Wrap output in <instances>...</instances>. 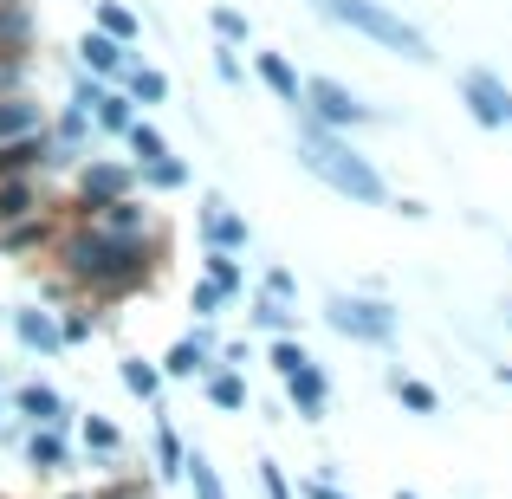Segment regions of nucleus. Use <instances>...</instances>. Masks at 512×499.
Wrapping results in <instances>:
<instances>
[{
  "label": "nucleus",
  "instance_id": "f257e3e1",
  "mask_svg": "<svg viewBox=\"0 0 512 499\" xmlns=\"http://www.w3.org/2000/svg\"><path fill=\"white\" fill-rule=\"evenodd\" d=\"M52 273L78 292V299H130V292L156 286V266H163V247H143V240H111L91 221H59L46 247Z\"/></svg>",
  "mask_w": 512,
  "mask_h": 499
},
{
  "label": "nucleus",
  "instance_id": "f03ea898",
  "mask_svg": "<svg viewBox=\"0 0 512 499\" xmlns=\"http://www.w3.org/2000/svg\"><path fill=\"white\" fill-rule=\"evenodd\" d=\"M292 117H299V169H305V175H318V182H325L331 195L357 201V208H383V201H389L383 169H376L370 156H363L357 143L344 137V130L312 124L305 111H292Z\"/></svg>",
  "mask_w": 512,
  "mask_h": 499
},
{
  "label": "nucleus",
  "instance_id": "7ed1b4c3",
  "mask_svg": "<svg viewBox=\"0 0 512 499\" xmlns=\"http://www.w3.org/2000/svg\"><path fill=\"white\" fill-rule=\"evenodd\" d=\"M325 325L344 337V344H370V350H383V344H396V331H402V312L389 299H370V292H331L325 299Z\"/></svg>",
  "mask_w": 512,
  "mask_h": 499
},
{
  "label": "nucleus",
  "instance_id": "20e7f679",
  "mask_svg": "<svg viewBox=\"0 0 512 499\" xmlns=\"http://www.w3.org/2000/svg\"><path fill=\"white\" fill-rule=\"evenodd\" d=\"M137 195V163H124V156H85V163L72 169V201H65V221H91V208H104V201H124Z\"/></svg>",
  "mask_w": 512,
  "mask_h": 499
},
{
  "label": "nucleus",
  "instance_id": "39448f33",
  "mask_svg": "<svg viewBox=\"0 0 512 499\" xmlns=\"http://www.w3.org/2000/svg\"><path fill=\"white\" fill-rule=\"evenodd\" d=\"M312 124H325V130H363V124H376V111L357 98L350 85H338V78H305V104H299Z\"/></svg>",
  "mask_w": 512,
  "mask_h": 499
},
{
  "label": "nucleus",
  "instance_id": "423d86ee",
  "mask_svg": "<svg viewBox=\"0 0 512 499\" xmlns=\"http://www.w3.org/2000/svg\"><path fill=\"white\" fill-rule=\"evenodd\" d=\"M91 227H98V234H111V240H143V247H163V214H156L143 195H124V201L91 208Z\"/></svg>",
  "mask_w": 512,
  "mask_h": 499
},
{
  "label": "nucleus",
  "instance_id": "0eeeda50",
  "mask_svg": "<svg viewBox=\"0 0 512 499\" xmlns=\"http://www.w3.org/2000/svg\"><path fill=\"white\" fill-rule=\"evenodd\" d=\"M7 325H13V344H20L26 357H59V350H65V337H59V312H52V305H39V299L13 305Z\"/></svg>",
  "mask_w": 512,
  "mask_h": 499
},
{
  "label": "nucleus",
  "instance_id": "6e6552de",
  "mask_svg": "<svg viewBox=\"0 0 512 499\" xmlns=\"http://www.w3.org/2000/svg\"><path fill=\"white\" fill-rule=\"evenodd\" d=\"M461 104L474 111L480 130H512V85L493 72H467L461 78Z\"/></svg>",
  "mask_w": 512,
  "mask_h": 499
},
{
  "label": "nucleus",
  "instance_id": "1a4fd4ad",
  "mask_svg": "<svg viewBox=\"0 0 512 499\" xmlns=\"http://www.w3.org/2000/svg\"><path fill=\"white\" fill-rule=\"evenodd\" d=\"M7 409H13V422H20V428H72V402H65L52 383H39V376L13 389Z\"/></svg>",
  "mask_w": 512,
  "mask_h": 499
},
{
  "label": "nucleus",
  "instance_id": "9d476101",
  "mask_svg": "<svg viewBox=\"0 0 512 499\" xmlns=\"http://www.w3.org/2000/svg\"><path fill=\"white\" fill-rule=\"evenodd\" d=\"M195 234H201V247H214V253H247V247H253V227H247V214H234L221 195H208V201H201V214H195Z\"/></svg>",
  "mask_w": 512,
  "mask_h": 499
},
{
  "label": "nucleus",
  "instance_id": "9b49d317",
  "mask_svg": "<svg viewBox=\"0 0 512 499\" xmlns=\"http://www.w3.org/2000/svg\"><path fill=\"white\" fill-rule=\"evenodd\" d=\"M214 350H221V344H214V331H208V325H195L188 337H175L169 357L156 363V370H163V383H195V376H208V370H214Z\"/></svg>",
  "mask_w": 512,
  "mask_h": 499
},
{
  "label": "nucleus",
  "instance_id": "f8f14e48",
  "mask_svg": "<svg viewBox=\"0 0 512 499\" xmlns=\"http://www.w3.org/2000/svg\"><path fill=\"white\" fill-rule=\"evenodd\" d=\"M286 383V402H292V415L299 422H325V409H331V376H325V363H299L292 376H279Z\"/></svg>",
  "mask_w": 512,
  "mask_h": 499
},
{
  "label": "nucleus",
  "instance_id": "ddd939ff",
  "mask_svg": "<svg viewBox=\"0 0 512 499\" xmlns=\"http://www.w3.org/2000/svg\"><path fill=\"white\" fill-rule=\"evenodd\" d=\"M20 454L39 480L72 474V441H65V428H20Z\"/></svg>",
  "mask_w": 512,
  "mask_h": 499
},
{
  "label": "nucleus",
  "instance_id": "4468645a",
  "mask_svg": "<svg viewBox=\"0 0 512 499\" xmlns=\"http://www.w3.org/2000/svg\"><path fill=\"white\" fill-rule=\"evenodd\" d=\"M52 234H59V201H52L46 214H33V221L0 227V260H33V253L52 247Z\"/></svg>",
  "mask_w": 512,
  "mask_h": 499
},
{
  "label": "nucleus",
  "instance_id": "2eb2a0df",
  "mask_svg": "<svg viewBox=\"0 0 512 499\" xmlns=\"http://www.w3.org/2000/svg\"><path fill=\"white\" fill-rule=\"evenodd\" d=\"M46 208H52L46 175H0V227L33 221V214H46Z\"/></svg>",
  "mask_w": 512,
  "mask_h": 499
},
{
  "label": "nucleus",
  "instance_id": "dca6fc26",
  "mask_svg": "<svg viewBox=\"0 0 512 499\" xmlns=\"http://www.w3.org/2000/svg\"><path fill=\"white\" fill-rule=\"evenodd\" d=\"M72 52H78V72H91V78H104V85H111V78H124V65H130V52H137V46H117L111 33H98V26H91Z\"/></svg>",
  "mask_w": 512,
  "mask_h": 499
},
{
  "label": "nucleus",
  "instance_id": "f3484780",
  "mask_svg": "<svg viewBox=\"0 0 512 499\" xmlns=\"http://www.w3.org/2000/svg\"><path fill=\"white\" fill-rule=\"evenodd\" d=\"M253 78H260L279 104H292V111L305 104V78H299V65H292L286 52H253Z\"/></svg>",
  "mask_w": 512,
  "mask_h": 499
},
{
  "label": "nucleus",
  "instance_id": "a211bd4d",
  "mask_svg": "<svg viewBox=\"0 0 512 499\" xmlns=\"http://www.w3.org/2000/svg\"><path fill=\"white\" fill-rule=\"evenodd\" d=\"M201 396H208V409H221V415H247V402H253L247 370H227V363H214V370L201 376Z\"/></svg>",
  "mask_w": 512,
  "mask_h": 499
},
{
  "label": "nucleus",
  "instance_id": "6ab92c4d",
  "mask_svg": "<svg viewBox=\"0 0 512 499\" xmlns=\"http://www.w3.org/2000/svg\"><path fill=\"white\" fill-rule=\"evenodd\" d=\"M46 117H52V111L39 104V91H13V98H0V143L46 130Z\"/></svg>",
  "mask_w": 512,
  "mask_h": 499
},
{
  "label": "nucleus",
  "instance_id": "aec40b11",
  "mask_svg": "<svg viewBox=\"0 0 512 499\" xmlns=\"http://www.w3.org/2000/svg\"><path fill=\"white\" fill-rule=\"evenodd\" d=\"M0 175H52V143H46V130L0 143Z\"/></svg>",
  "mask_w": 512,
  "mask_h": 499
},
{
  "label": "nucleus",
  "instance_id": "412c9836",
  "mask_svg": "<svg viewBox=\"0 0 512 499\" xmlns=\"http://www.w3.org/2000/svg\"><path fill=\"white\" fill-rule=\"evenodd\" d=\"M78 448H85L91 461H104V467H111V461H124V428H117L111 415H98V409H91V415H78Z\"/></svg>",
  "mask_w": 512,
  "mask_h": 499
},
{
  "label": "nucleus",
  "instance_id": "4be33fe9",
  "mask_svg": "<svg viewBox=\"0 0 512 499\" xmlns=\"http://www.w3.org/2000/svg\"><path fill=\"white\" fill-rule=\"evenodd\" d=\"M124 98L143 104V111H150V104H169V72H163V65H143L137 52H130V65H124Z\"/></svg>",
  "mask_w": 512,
  "mask_h": 499
},
{
  "label": "nucleus",
  "instance_id": "5701e85b",
  "mask_svg": "<svg viewBox=\"0 0 512 499\" xmlns=\"http://www.w3.org/2000/svg\"><path fill=\"white\" fill-rule=\"evenodd\" d=\"M137 117H143V111H137V104H130L117 85H104V98L91 104V130H98V137H124V130L137 124Z\"/></svg>",
  "mask_w": 512,
  "mask_h": 499
},
{
  "label": "nucleus",
  "instance_id": "b1692460",
  "mask_svg": "<svg viewBox=\"0 0 512 499\" xmlns=\"http://www.w3.org/2000/svg\"><path fill=\"white\" fill-rule=\"evenodd\" d=\"M39 39V20L26 0H0V52H33Z\"/></svg>",
  "mask_w": 512,
  "mask_h": 499
},
{
  "label": "nucleus",
  "instance_id": "393cba45",
  "mask_svg": "<svg viewBox=\"0 0 512 499\" xmlns=\"http://www.w3.org/2000/svg\"><path fill=\"white\" fill-rule=\"evenodd\" d=\"M188 182H195V169H188L182 156H163V163H143L137 169V195H182Z\"/></svg>",
  "mask_w": 512,
  "mask_h": 499
},
{
  "label": "nucleus",
  "instance_id": "a878e982",
  "mask_svg": "<svg viewBox=\"0 0 512 499\" xmlns=\"http://www.w3.org/2000/svg\"><path fill=\"white\" fill-rule=\"evenodd\" d=\"M247 325L266 331V337H299V312L279 305V299H266V292H253V299H247Z\"/></svg>",
  "mask_w": 512,
  "mask_h": 499
},
{
  "label": "nucleus",
  "instance_id": "bb28decb",
  "mask_svg": "<svg viewBox=\"0 0 512 499\" xmlns=\"http://www.w3.org/2000/svg\"><path fill=\"white\" fill-rule=\"evenodd\" d=\"M117 383H124L137 402H163V370H156L150 357H137V350H130V357H117Z\"/></svg>",
  "mask_w": 512,
  "mask_h": 499
},
{
  "label": "nucleus",
  "instance_id": "cd10ccee",
  "mask_svg": "<svg viewBox=\"0 0 512 499\" xmlns=\"http://www.w3.org/2000/svg\"><path fill=\"white\" fill-rule=\"evenodd\" d=\"M201 279H208V286H221L227 299H240V292H247V266H240V253L201 247Z\"/></svg>",
  "mask_w": 512,
  "mask_h": 499
},
{
  "label": "nucleus",
  "instance_id": "c85d7f7f",
  "mask_svg": "<svg viewBox=\"0 0 512 499\" xmlns=\"http://www.w3.org/2000/svg\"><path fill=\"white\" fill-rule=\"evenodd\" d=\"M182 480H188V493H195V499H227L221 467H214L201 448H188V454H182Z\"/></svg>",
  "mask_w": 512,
  "mask_h": 499
},
{
  "label": "nucleus",
  "instance_id": "c756f323",
  "mask_svg": "<svg viewBox=\"0 0 512 499\" xmlns=\"http://www.w3.org/2000/svg\"><path fill=\"white\" fill-rule=\"evenodd\" d=\"M389 396H396L409 415H435V409H441L435 383H422V376H409V370H389Z\"/></svg>",
  "mask_w": 512,
  "mask_h": 499
},
{
  "label": "nucleus",
  "instance_id": "7c9ffc66",
  "mask_svg": "<svg viewBox=\"0 0 512 499\" xmlns=\"http://www.w3.org/2000/svg\"><path fill=\"white\" fill-rule=\"evenodd\" d=\"M91 26H98V33H111L117 46H137V39H143V20L124 7V0H98V20H91Z\"/></svg>",
  "mask_w": 512,
  "mask_h": 499
},
{
  "label": "nucleus",
  "instance_id": "2f4dec72",
  "mask_svg": "<svg viewBox=\"0 0 512 499\" xmlns=\"http://www.w3.org/2000/svg\"><path fill=\"white\" fill-rule=\"evenodd\" d=\"M124 143H130V156H124V163H137V169H143V163H163V156H169V137L150 124V117H137V124L124 130Z\"/></svg>",
  "mask_w": 512,
  "mask_h": 499
},
{
  "label": "nucleus",
  "instance_id": "473e14b6",
  "mask_svg": "<svg viewBox=\"0 0 512 499\" xmlns=\"http://www.w3.org/2000/svg\"><path fill=\"white\" fill-rule=\"evenodd\" d=\"M59 337H65V350H72V344H91V337H98V312H91L85 299L59 305Z\"/></svg>",
  "mask_w": 512,
  "mask_h": 499
},
{
  "label": "nucleus",
  "instance_id": "72a5a7b5",
  "mask_svg": "<svg viewBox=\"0 0 512 499\" xmlns=\"http://www.w3.org/2000/svg\"><path fill=\"white\" fill-rule=\"evenodd\" d=\"M91 499H156V474L130 467V474H117V480H104V487H91Z\"/></svg>",
  "mask_w": 512,
  "mask_h": 499
},
{
  "label": "nucleus",
  "instance_id": "f704fd0d",
  "mask_svg": "<svg viewBox=\"0 0 512 499\" xmlns=\"http://www.w3.org/2000/svg\"><path fill=\"white\" fill-rule=\"evenodd\" d=\"M182 435L169 422H156V480H182Z\"/></svg>",
  "mask_w": 512,
  "mask_h": 499
},
{
  "label": "nucleus",
  "instance_id": "c9c22d12",
  "mask_svg": "<svg viewBox=\"0 0 512 499\" xmlns=\"http://www.w3.org/2000/svg\"><path fill=\"white\" fill-rule=\"evenodd\" d=\"M208 26H214V39H221V46H247V39H253V20L240 7H214Z\"/></svg>",
  "mask_w": 512,
  "mask_h": 499
},
{
  "label": "nucleus",
  "instance_id": "e433bc0d",
  "mask_svg": "<svg viewBox=\"0 0 512 499\" xmlns=\"http://www.w3.org/2000/svg\"><path fill=\"white\" fill-rule=\"evenodd\" d=\"M33 91V52H0V98Z\"/></svg>",
  "mask_w": 512,
  "mask_h": 499
},
{
  "label": "nucleus",
  "instance_id": "4c0bfd02",
  "mask_svg": "<svg viewBox=\"0 0 512 499\" xmlns=\"http://www.w3.org/2000/svg\"><path fill=\"white\" fill-rule=\"evenodd\" d=\"M266 363H273V376H292L299 363H312V350H305L299 337H273V350H266Z\"/></svg>",
  "mask_w": 512,
  "mask_h": 499
},
{
  "label": "nucleus",
  "instance_id": "58836bf2",
  "mask_svg": "<svg viewBox=\"0 0 512 499\" xmlns=\"http://www.w3.org/2000/svg\"><path fill=\"white\" fill-rule=\"evenodd\" d=\"M260 292H266V299H279V305H299V279H292L286 266H266V273H260Z\"/></svg>",
  "mask_w": 512,
  "mask_h": 499
},
{
  "label": "nucleus",
  "instance_id": "ea45409f",
  "mask_svg": "<svg viewBox=\"0 0 512 499\" xmlns=\"http://www.w3.org/2000/svg\"><path fill=\"white\" fill-rule=\"evenodd\" d=\"M227 305V292L221 286H208V279H195V286H188V312H201V318H214Z\"/></svg>",
  "mask_w": 512,
  "mask_h": 499
},
{
  "label": "nucleus",
  "instance_id": "a19ab883",
  "mask_svg": "<svg viewBox=\"0 0 512 499\" xmlns=\"http://www.w3.org/2000/svg\"><path fill=\"white\" fill-rule=\"evenodd\" d=\"M260 493H266V499H299V493H292V480H286V467H279V461H260Z\"/></svg>",
  "mask_w": 512,
  "mask_h": 499
},
{
  "label": "nucleus",
  "instance_id": "79ce46f5",
  "mask_svg": "<svg viewBox=\"0 0 512 499\" xmlns=\"http://www.w3.org/2000/svg\"><path fill=\"white\" fill-rule=\"evenodd\" d=\"M214 72H221V85H240V78H247V65H240V46H221V39H214Z\"/></svg>",
  "mask_w": 512,
  "mask_h": 499
},
{
  "label": "nucleus",
  "instance_id": "37998d69",
  "mask_svg": "<svg viewBox=\"0 0 512 499\" xmlns=\"http://www.w3.org/2000/svg\"><path fill=\"white\" fill-rule=\"evenodd\" d=\"M98 98H104V78L78 72V78H72V111H85V117H91V104H98Z\"/></svg>",
  "mask_w": 512,
  "mask_h": 499
},
{
  "label": "nucleus",
  "instance_id": "c03bdc74",
  "mask_svg": "<svg viewBox=\"0 0 512 499\" xmlns=\"http://www.w3.org/2000/svg\"><path fill=\"white\" fill-rule=\"evenodd\" d=\"M299 499H350L331 474H312V480H299Z\"/></svg>",
  "mask_w": 512,
  "mask_h": 499
},
{
  "label": "nucleus",
  "instance_id": "a18cd8bd",
  "mask_svg": "<svg viewBox=\"0 0 512 499\" xmlns=\"http://www.w3.org/2000/svg\"><path fill=\"white\" fill-rule=\"evenodd\" d=\"M396 499H422V493H396Z\"/></svg>",
  "mask_w": 512,
  "mask_h": 499
},
{
  "label": "nucleus",
  "instance_id": "49530a36",
  "mask_svg": "<svg viewBox=\"0 0 512 499\" xmlns=\"http://www.w3.org/2000/svg\"><path fill=\"white\" fill-rule=\"evenodd\" d=\"M65 499H91V493H65Z\"/></svg>",
  "mask_w": 512,
  "mask_h": 499
},
{
  "label": "nucleus",
  "instance_id": "de8ad7c7",
  "mask_svg": "<svg viewBox=\"0 0 512 499\" xmlns=\"http://www.w3.org/2000/svg\"><path fill=\"white\" fill-rule=\"evenodd\" d=\"M0 415H7V396H0Z\"/></svg>",
  "mask_w": 512,
  "mask_h": 499
},
{
  "label": "nucleus",
  "instance_id": "09e8293b",
  "mask_svg": "<svg viewBox=\"0 0 512 499\" xmlns=\"http://www.w3.org/2000/svg\"><path fill=\"white\" fill-rule=\"evenodd\" d=\"M506 325H512V312H506Z\"/></svg>",
  "mask_w": 512,
  "mask_h": 499
}]
</instances>
